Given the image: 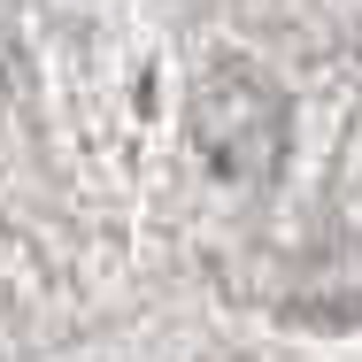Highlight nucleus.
Wrapping results in <instances>:
<instances>
[{
  "instance_id": "1",
  "label": "nucleus",
  "mask_w": 362,
  "mask_h": 362,
  "mask_svg": "<svg viewBox=\"0 0 362 362\" xmlns=\"http://www.w3.org/2000/svg\"><path fill=\"white\" fill-rule=\"evenodd\" d=\"M193 132L216 154V170L231 177H270L278 154H286V100L262 85L255 70H216L201 85V108H193Z\"/></svg>"
}]
</instances>
